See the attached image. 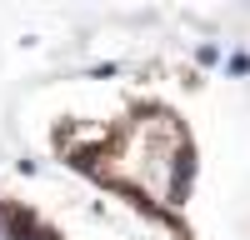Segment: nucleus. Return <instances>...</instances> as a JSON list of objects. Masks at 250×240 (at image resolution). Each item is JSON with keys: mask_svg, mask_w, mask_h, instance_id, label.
Returning a JSON list of instances; mask_svg holds the SVG:
<instances>
[{"mask_svg": "<svg viewBox=\"0 0 250 240\" xmlns=\"http://www.w3.org/2000/svg\"><path fill=\"white\" fill-rule=\"evenodd\" d=\"M230 70L235 75H250V55H230Z\"/></svg>", "mask_w": 250, "mask_h": 240, "instance_id": "obj_1", "label": "nucleus"}]
</instances>
